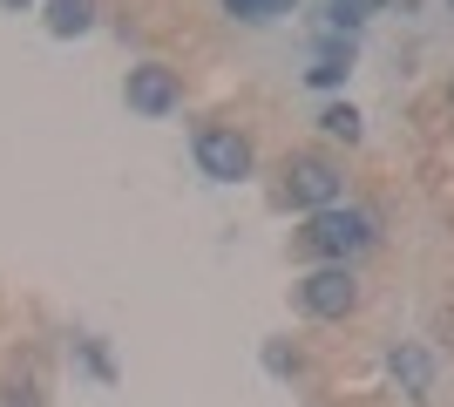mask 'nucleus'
<instances>
[{
    "instance_id": "nucleus-13",
    "label": "nucleus",
    "mask_w": 454,
    "mask_h": 407,
    "mask_svg": "<svg viewBox=\"0 0 454 407\" xmlns=\"http://www.w3.org/2000/svg\"><path fill=\"white\" fill-rule=\"evenodd\" d=\"M265 367H271V373H299V353H285V347H271V353H265Z\"/></svg>"
},
{
    "instance_id": "nucleus-6",
    "label": "nucleus",
    "mask_w": 454,
    "mask_h": 407,
    "mask_svg": "<svg viewBox=\"0 0 454 407\" xmlns=\"http://www.w3.org/2000/svg\"><path fill=\"white\" fill-rule=\"evenodd\" d=\"M387 373H394V387L407 394V401H427V394H434V353L420 347V340H400V347L387 353Z\"/></svg>"
},
{
    "instance_id": "nucleus-1",
    "label": "nucleus",
    "mask_w": 454,
    "mask_h": 407,
    "mask_svg": "<svg viewBox=\"0 0 454 407\" xmlns=\"http://www.w3.org/2000/svg\"><path fill=\"white\" fill-rule=\"evenodd\" d=\"M373 245V217L353 211V204H333V211H312L299 224V252L319 258V265H346L353 252Z\"/></svg>"
},
{
    "instance_id": "nucleus-2",
    "label": "nucleus",
    "mask_w": 454,
    "mask_h": 407,
    "mask_svg": "<svg viewBox=\"0 0 454 407\" xmlns=\"http://www.w3.org/2000/svg\"><path fill=\"white\" fill-rule=\"evenodd\" d=\"M285 197H292L305 217L333 211V204H346V170L325 163V156H292V163H285Z\"/></svg>"
},
{
    "instance_id": "nucleus-9",
    "label": "nucleus",
    "mask_w": 454,
    "mask_h": 407,
    "mask_svg": "<svg viewBox=\"0 0 454 407\" xmlns=\"http://www.w3.org/2000/svg\"><path fill=\"white\" fill-rule=\"evenodd\" d=\"M373 14H387V0H325V27H333V35H346V41L360 35Z\"/></svg>"
},
{
    "instance_id": "nucleus-10",
    "label": "nucleus",
    "mask_w": 454,
    "mask_h": 407,
    "mask_svg": "<svg viewBox=\"0 0 454 407\" xmlns=\"http://www.w3.org/2000/svg\"><path fill=\"white\" fill-rule=\"evenodd\" d=\"M319 129L333 136V143H360V109H353V102H333V109H319Z\"/></svg>"
},
{
    "instance_id": "nucleus-5",
    "label": "nucleus",
    "mask_w": 454,
    "mask_h": 407,
    "mask_svg": "<svg viewBox=\"0 0 454 407\" xmlns=\"http://www.w3.org/2000/svg\"><path fill=\"white\" fill-rule=\"evenodd\" d=\"M122 102H129L136 116H176L184 109V82L163 61H136L129 75H122Z\"/></svg>"
},
{
    "instance_id": "nucleus-3",
    "label": "nucleus",
    "mask_w": 454,
    "mask_h": 407,
    "mask_svg": "<svg viewBox=\"0 0 454 407\" xmlns=\"http://www.w3.org/2000/svg\"><path fill=\"white\" fill-rule=\"evenodd\" d=\"M190 156H197V170L210 176V184H238V176H251V143L231 122H204V129L190 136Z\"/></svg>"
},
{
    "instance_id": "nucleus-15",
    "label": "nucleus",
    "mask_w": 454,
    "mask_h": 407,
    "mask_svg": "<svg viewBox=\"0 0 454 407\" xmlns=\"http://www.w3.org/2000/svg\"><path fill=\"white\" fill-rule=\"evenodd\" d=\"M448 102H454V82H448Z\"/></svg>"
},
{
    "instance_id": "nucleus-8",
    "label": "nucleus",
    "mask_w": 454,
    "mask_h": 407,
    "mask_svg": "<svg viewBox=\"0 0 454 407\" xmlns=\"http://www.w3.org/2000/svg\"><path fill=\"white\" fill-rule=\"evenodd\" d=\"M95 27V0H48V35L55 41H75Z\"/></svg>"
},
{
    "instance_id": "nucleus-14",
    "label": "nucleus",
    "mask_w": 454,
    "mask_h": 407,
    "mask_svg": "<svg viewBox=\"0 0 454 407\" xmlns=\"http://www.w3.org/2000/svg\"><path fill=\"white\" fill-rule=\"evenodd\" d=\"M7 7H27V0H7Z\"/></svg>"
},
{
    "instance_id": "nucleus-7",
    "label": "nucleus",
    "mask_w": 454,
    "mask_h": 407,
    "mask_svg": "<svg viewBox=\"0 0 454 407\" xmlns=\"http://www.w3.org/2000/svg\"><path fill=\"white\" fill-rule=\"evenodd\" d=\"M346 75H353V41L325 35V41H319V55H312V68H305V82H312V89H340Z\"/></svg>"
},
{
    "instance_id": "nucleus-12",
    "label": "nucleus",
    "mask_w": 454,
    "mask_h": 407,
    "mask_svg": "<svg viewBox=\"0 0 454 407\" xmlns=\"http://www.w3.org/2000/svg\"><path fill=\"white\" fill-rule=\"evenodd\" d=\"M231 14H245V20H271V0H224Z\"/></svg>"
},
{
    "instance_id": "nucleus-4",
    "label": "nucleus",
    "mask_w": 454,
    "mask_h": 407,
    "mask_svg": "<svg viewBox=\"0 0 454 407\" xmlns=\"http://www.w3.org/2000/svg\"><path fill=\"white\" fill-rule=\"evenodd\" d=\"M353 306H360V278H353V265H312L299 278V312H305V319H346Z\"/></svg>"
},
{
    "instance_id": "nucleus-11",
    "label": "nucleus",
    "mask_w": 454,
    "mask_h": 407,
    "mask_svg": "<svg viewBox=\"0 0 454 407\" xmlns=\"http://www.w3.org/2000/svg\"><path fill=\"white\" fill-rule=\"evenodd\" d=\"M75 353H82V367H89L95 380H102V387L115 380V367H109V353H102V340H75Z\"/></svg>"
}]
</instances>
